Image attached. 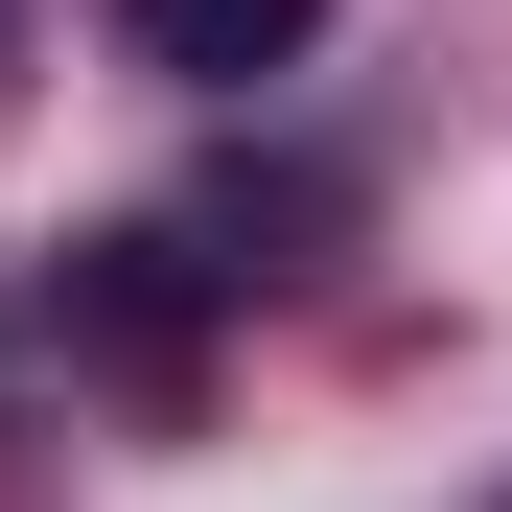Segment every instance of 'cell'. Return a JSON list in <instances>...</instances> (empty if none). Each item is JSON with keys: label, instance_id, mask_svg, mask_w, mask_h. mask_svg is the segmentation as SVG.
Wrapping results in <instances>:
<instances>
[{"label": "cell", "instance_id": "obj_1", "mask_svg": "<svg viewBox=\"0 0 512 512\" xmlns=\"http://www.w3.org/2000/svg\"><path fill=\"white\" fill-rule=\"evenodd\" d=\"M140 70H187V94H280V70L326 47V0H117Z\"/></svg>", "mask_w": 512, "mask_h": 512}]
</instances>
